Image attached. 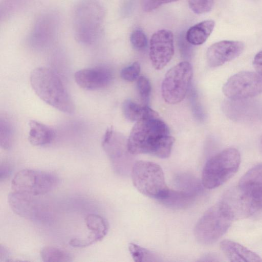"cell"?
Listing matches in <instances>:
<instances>
[{
	"mask_svg": "<svg viewBox=\"0 0 262 262\" xmlns=\"http://www.w3.org/2000/svg\"><path fill=\"white\" fill-rule=\"evenodd\" d=\"M137 89L143 103L147 105L151 91L149 80L144 76H140L137 80Z\"/></svg>",
	"mask_w": 262,
	"mask_h": 262,
	"instance_id": "29",
	"label": "cell"
},
{
	"mask_svg": "<svg viewBox=\"0 0 262 262\" xmlns=\"http://www.w3.org/2000/svg\"><path fill=\"white\" fill-rule=\"evenodd\" d=\"M215 26L212 20H206L191 27L186 34L187 41L193 45L204 43L211 34Z\"/></svg>",
	"mask_w": 262,
	"mask_h": 262,
	"instance_id": "20",
	"label": "cell"
},
{
	"mask_svg": "<svg viewBox=\"0 0 262 262\" xmlns=\"http://www.w3.org/2000/svg\"><path fill=\"white\" fill-rule=\"evenodd\" d=\"M229 99L239 100L262 94V76L257 72L243 71L231 76L223 86Z\"/></svg>",
	"mask_w": 262,
	"mask_h": 262,
	"instance_id": "11",
	"label": "cell"
},
{
	"mask_svg": "<svg viewBox=\"0 0 262 262\" xmlns=\"http://www.w3.org/2000/svg\"><path fill=\"white\" fill-rule=\"evenodd\" d=\"M86 227L91 232L85 238H75L69 242L74 247L83 248L101 241L106 235L108 224L102 216L94 213L88 214L85 217Z\"/></svg>",
	"mask_w": 262,
	"mask_h": 262,
	"instance_id": "17",
	"label": "cell"
},
{
	"mask_svg": "<svg viewBox=\"0 0 262 262\" xmlns=\"http://www.w3.org/2000/svg\"><path fill=\"white\" fill-rule=\"evenodd\" d=\"M192 74V66L187 61L181 62L167 71L161 86L162 95L167 103L176 104L184 99Z\"/></svg>",
	"mask_w": 262,
	"mask_h": 262,
	"instance_id": "9",
	"label": "cell"
},
{
	"mask_svg": "<svg viewBox=\"0 0 262 262\" xmlns=\"http://www.w3.org/2000/svg\"><path fill=\"white\" fill-rule=\"evenodd\" d=\"M130 173L134 186L143 194L161 202L168 198L170 189L166 185L164 172L158 164L136 161Z\"/></svg>",
	"mask_w": 262,
	"mask_h": 262,
	"instance_id": "5",
	"label": "cell"
},
{
	"mask_svg": "<svg viewBox=\"0 0 262 262\" xmlns=\"http://www.w3.org/2000/svg\"><path fill=\"white\" fill-rule=\"evenodd\" d=\"M130 41L136 50H142L147 45V40L145 33L140 29L134 30L130 34Z\"/></svg>",
	"mask_w": 262,
	"mask_h": 262,
	"instance_id": "30",
	"label": "cell"
},
{
	"mask_svg": "<svg viewBox=\"0 0 262 262\" xmlns=\"http://www.w3.org/2000/svg\"><path fill=\"white\" fill-rule=\"evenodd\" d=\"M220 247L231 261H262V258L258 254L236 242L225 239L221 242Z\"/></svg>",
	"mask_w": 262,
	"mask_h": 262,
	"instance_id": "18",
	"label": "cell"
},
{
	"mask_svg": "<svg viewBox=\"0 0 262 262\" xmlns=\"http://www.w3.org/2000/svg\"><path fill=\"white\" fill-rule=\"evenodd\" d=\"M29 0H4L1 7V17L7 18L23 8Z\"/></svg>",
	"mask_w": 262,
	"mask_h": 262,
	"instance_id": "26",
	"label": "cell"
},
{
	"mask_svg": "<svg viewBox=\"0 0 262 262\" xmlns=\"http://www.w3.org/2000/svg\"><path fill=\"white\" fill-rule=\"evenodd\" d=\"M75 37L81 44L91 46L98 40L102 32L104 11L96 0H82L73 13Z\"/></svg>",
	"mask_w": 262,
	"mask_h": 262,
	"instance_id": "4",
	"label": "cell"
},
{
	"mask_svg": "<svg viewBox=\"0 0 262 262\" xmlns=\"http://www.w3.org/2000/svg\"><path fill=\"white\" fill-rule=\"evenodd\" d=\"M29 126L28 140L32 145L45 146L53 141L55 133L48 126L35 120H30Z\"/></svg>",
	"mask_w": 262,
	"mask_h": 262,
	"instance_id": "19",
	"label": "cell"
},
{
	"mask_svg": "<svg viewBox=\"0 0 262 262\" xmlns=\"http://www.w3.org/2000/svg\"><path fill=\"white\" fill-rule=\"evenodd\" d=\"M191 191H175L170 189L168 198L162 203L171 207H183L189 204L195 198L196 192Z\"/></svg>",
	"mask_w": 262,
	"mask_h": 262,
	"instance_id": "22",
	"label": "cell"
},
{
	"mask_svg": "<svg viewBox=\"0 0 262 262\" xmlns=\"http://www.w3.org/2000/svg\"><path fill=\"white\" fill-rule=\"evenodd\" d=\"M234 220L262 211V163L249 169L221 199Z\"/></svg>",
	"mask_w": 262,
	"mask_h": 262,
	"instance_id": "2",
	"label": "cell"
},
{
	"mask_svg": "<svg viewBox=\"0 0 262 262\" xmlns=\"http://www.w3.org/2000/svg\"><path fill=\"white\" fill-rule=\"evenodd\" d=\"M60 25V17L55 10L46 11L36 18L29 36V42L35 48L51 45L56 38Z\"/></svg>",
	"mask_w": 262,
	"mask_h": 262,
	"instance_id": "12",
	"label": "cell"
},
{
	"mask_svg": "<svg viewBox=\"0 0 262 262\" xmlns=\"http://www.w3.org/2000/svg\"><path fill=\"white\" fill-rule=\"evenodd\" d=\"M253 63L256 72L262 76V51L255 56Z\"/></svg>",
	"mask_w": 262,
	"mask_h": 262,
	"instance_id": "32",
	"label": "cell"
},
{
	"mask_svg": "<svg viewBox=\"0 0 262 262\" xmlns=\"http://www.w3.org/2000/svg\"><path fill=\"white\" fill-rule=\"evenodd\" d=\"M30 82L36 94L45 102L63 113L74 112L72 98L60 78L52 69L35 68L31 73Z\"/></svg>",
	"mask_w": 262,
	"mask_h": 262,
	"instance_id": "3",
	"label": "cell"
},
{
	"mask_svg": "<svg viewBox=\"0 0 262 262\" xmlns=\"http://www.w3.org/2000/svg\"><path fill=\"white\" fill-rule=\"evenodd\" d=\"M7 163L1 164L0 167V179L1 180L7 178L11 172V167Z\"/></svg>",
	"mask_w": 262,
	"mask_h": 262,
	"instance_id": "33",
	"label": "cell"
},
{
	"mask_svg": "<svg viewBox=\"0 0 262 262\" xmlns=\"http://www.w3.org/2000/svg\"><path fill=\"white\" fill-rule=\"evenodd\" d=\"M174 140L168 126L156 113L136 122L127 140V147L133 155L149 154L166 159L170 155Z\"/></svg>",
	"mask_w": 262,
	"mask_h": 262,
	"instance_id": "1",
	"label": "cell"
},
{
	"mask_svg": "<svg viewBox=\"0 0 262 262\" xmlns=\"http://www.w3.org/2000/svg\"><path fill=\"white\" fill-rule=\"evenodd\" d=\"M112 70L106 65L81 69L74 74L76 83L86 90H96L108 85L113 79Z\"/></svg>",
	"mask_w": 262,
	"mask_h": 262,
	"instance_id": "15",
	"label": "cell"
},
{
	"mask_svg": "<svg viewBox=\"0 0 262 262\" xmlns=\"http://www.w3.org/2000/svg\"><path fill=\"white\" fill-rule=\"evenodd\" d=\"M40 256L45 262H69L71 255L67 251L53 246H45L40 251Z\"/></svg>",
	"mask_w": 262,
	"mask_h": 262,
	"instance_id": "24",
	"label": "cell"
},
{
	"mask_svg": "<svg viewBox=\"0 0 262 262\" xmlns=\"http://www.w3.org/2000/svg\"><path fill=\"white\" fill-rule=\"evenodd\" d=\"M174 54L173 35L169 30L162 29L151 36L149 57L154 68L160 70L170 61Z\"/></svg>",
	"mask_w": 262,
	"mask_h": 262,
	"instance_id": "14",
	"label": "cell"
},
{
	"mask_svg": "<svg viewBox=\"0 0 262 262\" xmlns=\"http://www.w3.org/2000/svg\"><path fill=\"white\" fill-rule=\"evenodd\" d=\"M239 41L222 40L211 45L207 50L206 58L212 68L220 67L238 57L244 49Z\"/></svg>",
	"mask_w": 262,
	"mask_h": 262,
	"instance_id": "16",
	"label": "cell"
},
{
	"mask_svg": "<svg viewBox=\"0 0 262 262\" xmlns=\"http://www.w3.org/2000/svg\"><path fill=\"white\" fill-rule=\"evenodd\" d=\"M190 8L195 13L203 14L212 8L215 0H187Z\"/></svg>",
	"mask_w": 262,
	"mask_h": 262,
	"instance_id": "27",
	"label": "cell"
},
{
	"mask_svg": "<svg viewBox=\"0 0 262 262\" xmlns=\"http://www.w3.org/2000/svg\"><path fill=\"white\" fill-rule=\"evenodd\" d=\"M14 128L10 119L6 114L0 117V145L5 149H9L13 143Z\"/></svg>",
	"mask_w": 262,
	"mask_h": 262,
	"instance_id": "23",
	"label": "cell"
},
{
	"mask_svg": "<svg viewBox=\"0 0 262 262\" xmlns=\"http://www.w3.org/2000/svg\"><path fill=\"white\" fill-rule=\"evenodd\" d=\"M233 220L226 207L219 201L199 220L194 229V236L202 245H211L227 231Z\"/></svg>",
	"mask_w": 262,
	"mask_h": 262,
	"instance_id": "7",
	"label": "cell"
},
{
	"mask_svg": "<svg viewBox=\"0 0 262 262\" xmlns=\"http://www.w3.org/2000/svg\"><path fill=\"white\" fill-rule=\"evenodd\" d=\"M140 70V63L136 61L124 68L121 71L120 76L124 80L132 82L138 78Z\"/></svg>",
	"mask_w": 262,
	"mask_h": 262,
	"instance_id": "28",
	"label": "cell"
},
{
	"mask_svg": "<svg viewBox=\"0 0 262 262\" xmlns=\"http://www.w3.org/2000/svg\"><path fill=\"white\" fill-rule=\"evenodd\" d=\"M128 249L130 254L136 262L157 261L158 257L153 252L134 243H129Z\"/></svg>",
	"mask_w": 262,
	"mask_h": 262,
	"instance_id": "25",
	"label": "cell"
},
{
	"mask_svg": "<svg viewBox=\"0 0 262 262\" xmlns=\"http://www.w3.org/2000/svg\"><path fill=\"white\" fill-rule=\"evenodd\" d=\"M261 143H262V141H261Z\"/></svg>",
	"mask_w": 262,
	"mask_h": 262,
	"instance_id": "34",
	"label": "cell"
},
{
	"mask_svg": "<svg viewBox=\"0 0 262 262\" xmlns=\"http://www.w3.org/2000/svg\"><path fill=\"white\" fill-rule=\"evenodd\" d=\"M178 0H143L142 7L145 12H150L160 7L161 5Z\"/></svg>",
	"mask_w": 262,
	"mask_h": 262,
	"instance_id": "31",
	"label": "cell"
},
{
	"mask_svg": "<svg viewBox=\"0 0 262 262\" xmlns=\"http://www.w3.org/2000/svg\"><path fill=\"white\" fill-rule=\"evenodd\" d=\"M35 196L13 191L8 195V203L19 216L32 221H44L49 217V208Z\"/></svg>",
	"mask_w": 262,
	"mask_h": 262,
	"instance_id": "13",
	"label": "cell"
},
{
	"mask_svg": "<svg viewBox=\"0 0 262 262\" xmlns=\"http://www.w3.org/2000/svg\"><path fill=\"white\" fill-rule=\"evenodd\" d=\"M241 155L235 148H228L215 154L206 163L202 184L206 189L216 188L230 179L237 171Z\"/></svg>",
	"mask_w": 262,
	"mask_h": 262,
	"instance_id": "6",
	"label": "cell"
},
{
	"mask_svg": "<svg viewBox=\"0 0 262 262\" xmlns=\"http://www.w3.org/2000/svg\"><path fill=\"white\" fill-rule=\"evenodd\" d=\"M122 111L125 117L132 122H137L156 113L147 105L139 104L129 99L124 101Z\"/></svg>",
	"mask_w": 262,
	"mask_h": 262,
	"instance_id": "21",
	"label": "cell"
},
{
	"mask_svg": "<svg viewBox=\"0 0 262 262\" xmlns=\"http://www.w3.org/2000/svg\"><path fill=\"white\" fill-rule=\"evenodd\" d=\"M102 146L116 173L125 176L131 172L135 163L127 149V140L121 135L112 128H108L104 135Z\"/></svg>",
	"mask_w": 262,
	"mask_h": 262,
	"instance_id": "10",
	"label": "cell"
},
{
	"mask_svg": "<svg viewBox=\"0 0 262 262\" xmlns=\"http://www.w3.org/2000/svg\"><path fill=\"white\" fill-rule=\"evenodd\" d=\"M59 184L58 177L53 173L24 169L15 174L11 187L13 191L37 196L52 191Z\"/></svg>",
	"mask_w": 262,
	"mask_h": 262,
	"instance_id": "8",
	"label": "cell"
}]
</instances>
